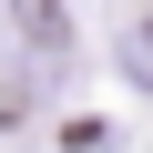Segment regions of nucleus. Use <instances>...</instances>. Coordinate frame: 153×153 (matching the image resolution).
<instances>
[{"label": "nucleus", "instance_id": "1", "mask_svg": "<svg viewBox=\"0 0 153 153\" xmlns=\"http://www.w3.org/2000/svg\"><path fill=\"white\" fill-rule=\"evenodd\" d=\"M0 10H10L21 51H41V61H61V51H71V0H0Z\"/></svg>", "mask_w": 153, "mask_h": 153}, {"label": "nucleus", "instance_id": "2", "mask_svg": "<svg viewBox=\"0 0 153 153\" xmlns=\"http://www.w3.org/2000/svg\"><path fill=\"white\" fill-rule=\"evenodd\" d=\"M123 82H133V92H153V0L123 21Z\"/></svg>", "mask_w": 153, "mask_h": 153}]
</instances>
